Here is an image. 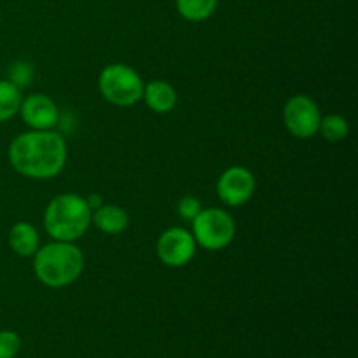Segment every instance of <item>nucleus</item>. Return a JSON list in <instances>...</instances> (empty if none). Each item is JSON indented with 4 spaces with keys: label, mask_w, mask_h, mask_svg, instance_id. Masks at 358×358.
<instances>
[{
    "label": "nucleus",
    "mask_w": 358,
    "mask_h": 358,
    "mask_svg": "<svg viewBox=\"0 0 358 358\" xmlns=\"http://www.w3.org/2000/svg\"><path fill=\"white\" fill-rule=\"evenodd\" d=\"M65 138L55 129H30L10 142L9 161L23 177L48 180L63 171L66 164Z\"/></svg>",
    "instance_id": "f257e3e1"
},
{
    "label": "nucleus",
    "mask_w": 358,
    "mask_h": 358,
    "mask_svg": "<svg viewBox=\"0 0 358 358\" xmlns=\"http://www.w3.org/2000/svg\"><path fill=\"white\" fill-rule=\"evenodd\" d=\"M84 254L72 241H52L38 247L34 255V273L38 282L51 289H63L79 280Z\"/></svg>",
    "instance_id": "f03ea898"
},
{
    "label": "nucleus",
    "mask_w": 358,
    "mask_h": 358,
    "mask_svg": "<svg viewBox=\"0 0 358 358\" xmlns=\"http://www.w3.org/2000/svg\"><path fill=\"white\" fill-rule=\"evenodd\" d=\"M93 210L86 198L65 192L49 201L44 212L45 233L56 241H76L87 233Z\"/></svg>",
    "instance_id": "7ed1b4c3"
},
{
    "label": "nucleus",
    "mask_w": 358,
    "mask_h": 358,
    "mask_svg": "<svg viewBox=\"0 0 358 358\" xmlns=\"http://www.w3.org/2000/svg\"><path fill=\"white\" fill-rule=\"evenodd\" d=\"M143 80L131 66L124 63H112L100 72L98 90L101 96L117 107H131L143 96Z\"/></svg>",
    "instance_id": "20e7f679"
},
{
    "label": "nucleus",
    "mask_w": 358,
    "mask_h": 358,
    "mask_svg": "<svg viewBox=\"0 0 358 358\" xmlns=\"http://www.w3.org/2000/svg\"><path fill=\"white\" fill-rule=\"evenodd\" d=\"M236 224L222 208H203L192 220V236L196 245L205 250L217 252L233 243Z\"/></svg>",
    "instance_id": "39448f33"
},
{
    "label": "nucleus",
    "mask_w": 358,
    "mask_h": 358,
    "mask_svg": "<svg viewBox=\"0 0 358 358\" xmlns=\"http://www.w3.org/2000/svg\"><path fill=\"white\" fill-rule=\"evenodd\" d=\"M322 114L317 101L306 94H294L283 107V122L285 128L296 138L308 140L315 136L320 128Z\"/></svg>",
    "instance_id": "423d86ee"
},
{
    "label": "nucleus",
    "mask_w": 358,
    "mask_h": 358,
    "mask_svg": "<svg viewBox=\"0 0 358 358\" xmlns=\"http://www.w3.org/2000/svg\"><path fill=\"white\" fill-rule=\"evenodd\" d=\"M196 241L191 231L184 227H170L159 236L156 254L168 268H184L196 254Z\"/></svg>",
    "instance_id": "0eeeda50"
},
{
    "label": "nucleus",
    "mask_w": 358,
    "mask_h": 358,
    "mask_svg": "<svg viewBox=\"0 0 358 358\" xmlns=\"http://www.w3.org/2000/svg\"><path fill=\"white\" fill-rule=\"evenodd\" d=\"M255 177L245 166H231L224 171L217 182V196L227 206H241L255 192Z\"/></svg>",
    "instance_id": "6e6552de"
},
{
    "label": "nucleus",
    "mask_w": 358,
    "mask_h": 358,
    "mask_svg": "<svg viewBox=\"0 0 358 358\" xmlns=\"http://www.w3.org/2000/svg\"><path fill=\"white\" fill-rule=\"evenodd\" d=\"M21 119L30 129H55L59 122V110L48 94L35 93L23 98L20 112Z\"/></svg>",
    "instance_id": "1a4fd4ad"
},
{
    "label": "nucleus",
    "mask_w": 358,
    "mask_h": 358,
    "mask_svg": "<svg viewBox=\"0 0 358 358\" xmlns=\"http://www.w3.org/2000/svg\"><path fill=\"white\" fill-rule=\"evenodd\" d=\"M147 107L156 114H168L177 105V90L166 80H152L143 86V96Z\"/></svg>",
    "instance_id": "9d476101"
},
{
    "label": "nucleus",
    "mask_w": 358,
    "mask_h": 358,
    "mask_svg": "<svg viewBox=\"0 0 358 358\" xmlns=\"http://www.w3.org/2000/svg\"><path fill=\"white\" fill-rule=\"evenodd\" d=\"M91 222L103 234H121L128 227L129 215L121 206L103 203L96 210H93V219H91Z\"/></svg>",
    "instance_id": "9b49d317"
},
{
    "label": "nucleus",
    "mask_w": 358,
    "mask_h": 358,
    "mask_svg": "<svg viewBox=\"0 0 358 358\" xmlns=\"http://www.w3.org/2000/svg\"><path fill=\"white\" fill-rule=\"evenodd\" d=\"M41 238H38L37 229L30 222H16L9 231V247L13 248L14 254L21 257H34L35 252L38 250Z\"/></svg>",
    "instance_id": "f8f14e48"
},
{
    "label": "nucleus",
    "mask_w": 358,
    "mask_h": 358,
    "mask_svg": "<svg viewBox=\"0 0 358 358\" xmlns=\"http://www.w3.org/2000/svg\"><path fill=\"white\" fill-rule=\"evenodd\" d=\"M177 10L184 20L199 23L212 16L217 10L219 0H175Z\"/></svg>",
    "instance_id": "ddd939ff"
},
{
    "label": "nucleus",
    "mask_w": 358,
    "mask_h": 358,
    "mask_svg": "<svg viewBox=\"0 0 358 358\" xmlns=\"http://www.w3.org/2000/svg\"><path fill=\"white\" fill-rule=\"evenodd\" d=\"M23 94L17 86H14L9 79L0 80V122L13 119L20 112Z\"/></svg>",
    "instance_id": "4468645a"
},
{
    "label": "nucleus",
    "mask_w": 358,
    "mask_h": 358,
    "mask_svg": "<svg viewBox=\"0 0 358 358\" xmlns=\"http://www.w3.org/2000/svg\"><path fill=\"white\" fill-rule=\"evenodd\" d=\"M318 133L324 135L327 142H343L350 133V124L343 115L331 114L322 117Z\"/></svg>",
    "instance_id": "2eb2a0df"
},
{
    "label": "nucleus",
    "mask_w": 358,
    "mask_h": 358,
    "mask_svg": "<svg viewBox=\"0 0 358 358\" xmlns=\"http://www.w3.org/2000/svg\"><path fill=\"white\" fill-rule=\"evenodd\" d=\"M34 66H31V63L28 62H16L10 65L9 69V80L14 84V86H17L21 90V87L28 86V84L31 83V79H34Z\"/></svg>",
    "instance_id": "dca6fc26"
},
{
    "label": "nucleus",
    "mask_w": 358,
    "mask_h": 358,
    "mask_svg": "<svg viewBox=\"0 0 358 358\" xmlns=\"http://www.w3.org/2000/svg\"><path fill=\"white\" fill-rule=\"evenodd\" d=\"M21 348V338L14 331H0V358H16Z\"/></svg>",
    "instance_id": "f3484780"
},
{
    "label": "nucleus",
    "mask_w": 358,
    "mask_h": 358,
    "mask_svg": "<svg viewBox=\"0 0 358 358\" xmlns=\"http://www.w3.org/2000/svg\"><path fill=\"white\" fill-rule=\"evenodd\" d=\"M201 203H199V199L194 198V196H185V198H182L177 205L178 215L185 220H191V222L198 217V213L201 212Z\"/></svg>",
    "instance_id": "a211bd4d"
},
{
    "label": "nucleus",
    "mask_w": 358,
    "mask_h": 358,
    "mask_svg": "<svg viewBox=\"0 0 358 358\" xmlns=\"http://www.w3.org/2000/svg\"><path fill=\"white\" fill-rule=\"evenodd\" d=\"M86 201H87V205L91 206V210H96L98 206L103 205V201H101V196H98V194L91 196V198H87Z\"/></svg>",
    "instance_id": "6ab92c4d"
}]
</instances>
